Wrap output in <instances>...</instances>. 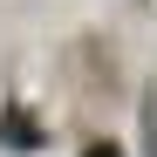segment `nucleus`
Masks as SVG:
<instances>
[{"mask_svg":"<svg viewBox=\"0 0 157 157\" xmlns=\"http://www.w3.org/2000/svg\"><path fill=\"white\" fill-rule=\"evenodd\" d=\"M82 157H123V150H116V144H89Z\"/></svg>","mask_w":157,"mask_h":157,"instance_id":"f257e3e1","label":"nucleus"}]
</instances>
